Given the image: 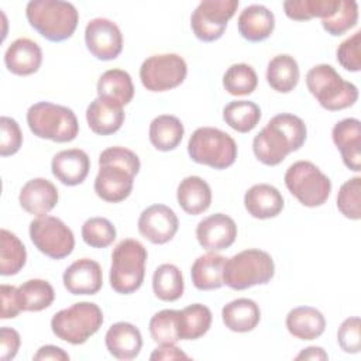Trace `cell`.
Segmentation results:
<instances>
[{
  "instance_id": "6da1fadb",
  "label": "cell",
  "mask_w": 361,
  "mask_h": 361,
  "mask_svg": "<svg viewBox=\"0 0 361 361\" xmlns=\"http://www.w3.org/2000/svg\"><path fill=\"white\" fill-rule=\"evenodd\" d=\"M305 121L290 113L274 116L254 137L255 158L268 166L279 165L290 152L298 151L306 141Z\"/></svg>"
},
{
  "instance_id": "7a4b0ae2",
  "label": "cell",
  "mask_w": 361,
  "mask_h": 361,
  "mask_svg": "<svg viewBox=\"0 0 361 361\" xmlns=\"http://www.w3.org/2000/svg\"><path fill=\"white\" fill-rule=\"evenodd\" d=\"M141 162L135 152L124 147L106 148L99 157V172L94 179L96 195L109 203L127 199L134 186V176Z\"/></svg>"
},
{
  "instance_id": "3957f363",
  "label": "cell",
  "mask_w": 361,
  "mask_h": 361,
  "mask_svg": "<svg viewBox=\"0 0 361 361\" xmlns=\"http://www.w3.org/2000/svg\"><path fill=\"white\" fill-rule=\"evenodd\" d=\"M25 16L30 25L52 42L71 38L79 21L76 7L62 0H31L25 7Z\"/></svg>"
},
{
  "instance_id": "277c9868",
  "label": "cell",
  "mask_w": 361,
  "mask_h": 361,
  "mask_svg": "<svg viewBox=\"0 0 361 361\" xmlns=\"http://www.w3.org/2000/svg\"><path fill=\"white\" fill-rule=\"evenodd\" d=\"M306 85L317 103L329 111L351 107L358 99L357 86L344 80L341 75L327 63L313 66L306 73Z\"/></svg>"
},
{
  "instance_id": "5b68a950",
  "label": "cell",
  "mask_w": 361,
  "mask_h": 361,
  "mask_svg": "<svg viewBox=\"0 0 361 361\" xmlns=\"http://www.w3.org/2000/svg\"><path fill=\"white\" fill-rule=\"evenodd\" d=\"M147 257V250L140 241L133 238L120 241L111 252L109 278L113 290L130 295L140 289L144 282Z\"/></svg>"
},
{
  "instance_id": "8992f818",
  "label": "cell",
  "mask_w": 361,
  "mask_h": 361,
  "mask_svg": "<svg viewBox=\"0 0 361 361\" xmlns=\"http://www.w3.org/2000/svg\"><path fill=\"white\" fill-rule=\"evenodd\" d=\"M275 274L272 257L262 250H244L226 259L223 283L234 290H244L255 285L268 283Z\"/></svg>"
},
{
  "instance_id": "52a82bcc",
  "label": "cell",
  "mask_w": 361,
  "mask_h": 361,
  "mask_svg": "<svg viewBox=\"0 0 361 361\" xmlns=\"http://www.w3.org/2000/svg\"><path fill=\"white\" fill-rule=\"evenodd\" d=\"M27 124L34 135L55 142H69L79 134L75 113L65 106L38 102L27 111Z\"/></svg>"
},
{
  "instance_id": "ba28073f",
  "label": "cell",
  "mask_w": 361,
  "mask_h": 361,
  "mask_svg": "<svg viewBox=\"0 0 361 361\" xmlns=\"http://www.w3.org/2000/svg\"><path fill=\"white\" fill-rule=\"evenodd\" d=\"M103 324L102 309L92 302H79L59 310L51 319L52 333L62 341L78 345L87 341Z\"/></svg>"
},
{
  "instance_id": "9c48e42d",
  "label": "cell",
  "mask_w": 361,
  "mask_h": 361,
  "mask_svg": "<svg viewBox=\"0 0 361 361\" xmlns=\"http://www.w3.org/2000/svg\"><path fill=\"white\" fill-rule=\"evenodd\" d=\"M188 154L196 164L226 169L237 158V144L231 135L219 128L200 127L189 138Z\"/></svg>"
},
{
  "instance_id": "30bf717a",
  "label": "cell",
  "mask_w": 361,
  "mask_h": 361,
  "mask_svg": "<svg viewBox=\"0 0 361 361\" xmlns=\"http://www.w3.org/2000/svg\"><path fill=\"white\" fill-rule=\"evenodd\" d=\"M288 190L306 207H317L326 203L331 192V182L319 166L310 161L292 164L283 176Z\"/></svg>"
},
{
  "instance_id": "8fae6325",
  "label": "cell",
  "mask_w": 361,
  "mask_h": 361,
  "mask_svg": "<svg viewBox=\"0 0 361 361\" xmlns=\"http://www.w3.org/2000/svg\"><path fill=\"white\" fill-rule=\"evenodd\" d=\"M30 238L35 248L52 259L68 257L75 247L72 230L58 217L42 216L30 223Z\"/></svg>"
},
{
  "instance_id": "7c38bea8",
  "label": "cell",
  "mask_w": 361,
  "mask_h": 361,
  "mask_svg": "<svg viewBox=\"0 0 361 361\" xmlns=\"http://www.w3.org/2000/svg\"><path fill=\"white\" fill-rule=\"evenodd\" d=\"M186 73V62L178 54L148 56L140 68L141 83L149 92L171 90L183 83Z\"/></svg>"
},
{
  "instance_id": "4fadbf2b",
  "label": "cell",
  "mask_w": 361,
  "mask_h": 361,
  "mask_svg": "<svg viewBox=\"0 0 361 361\" xmlns=\"http://www.w3.org/2000/svg\"><path fill=\"white\" fill-rule=\"evenodd\" d=\"M237 8V0L200 1L190 17V27L195 37L204 42L219 39L224 34L227 23L235 14Z\"/></svg>"
},
{
  "instance_id": "5bb4252c",
  "label": "cell",
  "mask_w": 361,
  "mask_h": 361,
  "mask_svg": "<svg viewBox=\"0 0 361 361\" xmlns=\"http://www.w3.org/2000/svg\"><path fill=\"white\" fill-rule=\"evenodd\" d=\"M85 42L89 52L99 61L116 59L123 51V35L116 23L107 18H93L85 28Z\"/></svg>"
},
{
  "instance_id": "9a60e30c",
  "label": "cell",
  "mask_w": 361,
  "mask_h": 361,
  "mask_svg": "<svg viewBox=\"0 0 361 361\" xmlns=\"http://www.w3.org/2000/svg\"><path fill=\"white\" fill-rule=\"evenodd\" d=\"M179 227L175 212L165 204H152L144 209L138 219V231L152 244L171 241Z\"/></svg>"
},
{
  "instance_id": "2e32d148",
  "label": "cell",
  "mask_w": 361,
  "mask_h": 361,
  "mask_svg": "<svg viewBox=\"0 0 361 361\" xmlns=\"http://www.w3.org/2000/svg\"><path fill=\"white\" fill-rule=\"evenodd\" d=\"M237 237L234 220L224 213H214L199 221L196 238L202 248L216 252L228 248Z\"/></svg>"
},
{
  "instance_id": "e0dca14e",
  "label": "cell",
  "mask_w": 361,
  "mask_h": 361,
  "mask_svg": "<svg viewBox=\"0 0 361 361\" xmlns=\"http://www.w3.org/2000/svg\"><path fill=\"white\" fill-rule=\"evenodd\" d=\"M63 286L72 295H94L103 286V272L99 262L80 258L63 272Z\"/></svg>"
},
{
  "instance_id": "ac0fdd59",
  "label": "cell",
  "mask_w": 361,
  "mask_h": 361,
  "mask_svg": "<svg viewBox=\"0 0 361 361\" xmlns=\"http://www.w3.org/2000/svg\"><path fill=\"white\" fill-rule=\"evenodd\" d=\"M333 142L341 154L344 165L354 171H361V123L358 118H344L333 127Z\"/></svg>"
},
{
  "instance_id": "d6986e66",
  "label": "cell",
  "mask_w": 361,
  "mask_h": 361,
  "mask_svg": "<svg viewBox=\"0 0 361 361\" xmlns=\"http://www.w3.org/2000/svg\"><path fill=\"white\" fill-rule=\"evenodd\" d=\"M59 195L56 186L44 178L30 179L20 190V206L30 214L47 216L58 203Z\"/></svg>"
},
{
  "instance_id": "ffe728a7",
  "label": "cell",
  "mask_w": 361,
  "mask_h": 361,
  "mask_svg": "<svg viewBox=\"0 0 361 361\" xmlns=\"http://www.w3.org/2000/svg\"><path fill=\"white\" fill-rule=\"evenodd\" d=\"M52 175L66 186L80 185L90 169L89 155L79 148L59 151L54 155L51 162Z\"/></svg>"
},
{
  "instance_id": "44dd1931",
  "label": "cell",
  "mask_w": 361,
  "mask_h": 361,
  "mask_svg": "<svg viewBox=\"0 0 361 361\" xmlns=\"http://www.w3.org/2000/svg\"><path fill=\"white\" fill-rule=\"evenodd\" d=\"M126 114L123 106L114 100L97 96L86 109V120L89 128L99 135H110L117 133Z\"/></svg>"
},
{
  "instance_id": "7402d4cb",
  "label": "cell",
  "mask_w": 361,
  "mask_h": 361,
  "mask_svg": "<svg viewBox=\"0 0 361 361\" xmlns=\"http://www.w3.org/2000/svg\"><path fill=\"white\" fill-rule=\"evenodd\" d=\"M4 63L6 68L14 75H32L42 63V49L30 38H18L7 48L4 54Z\"/></svg>"
},
{
  "instance_id": "603a6c76",
  "label": "cell",
  "mask_w": 361,
  "mask_h": 361,
  "mask_svg": "<svg viewBox=\"0 0 361 361\" xmlns=\"http://www.w3.org/2000/svg\"><path fill=\"white\" fill-rule=\"evenodd\" d=\"M104 343L114 358L128 361L138 357L142 347V337L134 324L118 322L109 327Z\"/></svg>"
},
{
  "instance_id": "cb8c5ba5",
  "label": "cell",
  "mask_w": 361,
  "mask_h": 361,
  "mask_svg": "<svg viewBox=\"0 0 361 361\" xmlns=\"http://www.w3.org/2000/svg\"><path fill=\"white\" fill-rule=\"evenodd\" d=\"M244 206L250 216L265 220L278 216L283 209L281 192L268 183H257L244 195Z\"/></svg>"
},
{
  "instance_id": "d4e9b609",
  "label": "cell",
  "mask_w": 361,
  "mask_h": 361,
  "mask_svg": "<svg viewBox=\"0 0 361 361\" xmlns=\"http://www.w3.org/2000/svg\"><path fill=\"white\" fill-rule=\"evenodd\" d=\"M237 25L243 38L251 42H259L272 34L275 17L265 6L251 4L240 13Z\"/></svg>"
},
{
  "instance_id": "484cf974",
  "label": "cell",
  "mask_w": 361,
  "mask_h": 361,
  "mask_svg": "<svg viewBox=\"0 0 361 361\" xmlns=\"http://www.w3.org/2000/svg\"><path fill=\"white\" fill-rule=\"evenodd\" d=\"M176 199L185 213L197 216L210 207L212 189L200 176H186L178 185Z\"/></svg>"
},
{
  "instance_id": "4316f807",
  "label": "cell",
  "mask_w": 361,
  "mask_h": 361,
  "mask_svg": "<svg viewBox=\"0 0 361 361\" xmlns=\"http://www.w3.org/2000/svg\"><path fill=\"white\" fill-rule=\"evenodd\" d=\"M224 326L235 333H247L257 327L261 319L258 305L252 299L240 298L228 302L221 310Z\"/></svg>"
},
{
  "instance_id": "83f0119b",
  "label": "cell",
  "mask_w": 361,
  "mask_h": 361,
  "mask_svg": "<svg viewBox=\"0 0 361 361\" xmlns=\"http://www.w3.org/2000/svg\"><path fill=\"white\" fill-rule=\"evenodd\" d=\"M288 331L299 340H314L326 329V319L314 307L299 306L292 309L286 316Z\"/></svg>"
},
{
  "instance_id": "f1b7e54d",
  "label": "cell",
  "mask_w": 361,
  "mask_h": 361,
  "mask_svg": "<svg viewBox=\"0 0 361 361\" xmlns=\"http://www.w3.org/2000/svg\"><path fill=\"white\" fill-rule=\"evenodd\" d=\"M226 259V257L212 251L197 257L190 269L193 285L199 290H213L221 288L224 285L223 269Z\"/></svg>"
},
{
  "instance_id": "f546056e",
  "label": "cell",
  "mask_w": 361,
  "mask_h": 361,
  "mask_svg": "<svg viewBox=\"0 0 361 361\" xmlns=\"http://www.w3.org/2000/svg\"><path fill=\"white\" fill-rule=\"evenodd\" d=\"M267 82L275 92H292L299 82V66L296 59L288 54L274 56L267 66Z\"/></svg>"
},
{
  "instance_id": "4dcf8cb0",
  "label": "cell",
  "mask_w": 361,
  "mask_h": 361,
  "mask_svg": "<svg viewBox=\"0 0 361 361\" xmlns=\"http://www.w3.org/2000/svg\"><path fill=\"white\" fill-rule=\"evenodd\" d=\"M182 121L171 114H162L155 117L149 124V141L158 151L175 149L183 138Z\"/></svg>"
},
{
  "instance_id": "1f68e13d",
  "label": "cell",
  "mask_w": 361,
  "mask_h": 361,
  "mask_svg": "<svg viewBox=\"0 0 361 361\" xmlns=\"http://www.w3.org/2000/svg\"><path fill=\"white\" fill-rule=\"evenodd\" d=\"M97 94L126 106L134 97L133 79L123 69H109L97 80Z\"/></svg>"
},
{
  "instance_id": "d6a6232c",
  "label": "cell",
  "mask_w": 361,
  "mask_h": 361,
  "mask_svg": "<svg viewBox=\"0 0 361 361\" xmlns=\"http://www.w3.org/2000/svg\"><path fill=\"white\" fill-rule=\"evenodd\" d=\"M212 312L202 303H193L179 310V340H196L204 336L212 326Z\"/></svg>"
},
{
  "instance_id": "836d02e7",
  "label": "cell",
  "mask_w": 361,
  "mask_h": 361,
  "mask_svg": "<svg viewBox=\"0 0 361 361\" xmlns=\"http://www.w3.org/2000/svg\"><path fill=\"white\" fill-rule=\"evenodd\" d=\"M23 312H39L49 307L55 299V290L48 281L28 279L17 288Z\"/></svg>"
},
{
  "instance_id": "e575fe53",
  "label": "cell",
  "mask_w": 361,
  "mask_h": 361,
  "mask_svg": "<svg viewBox=\"0 0 361 361\" xmlns=\"http://www.w3.org/2000/svg\"><path fill=\"white\" fill-rule=\"evenodd\" d=\"M183 275L173 264L159 265L152 276L154 295L164 302H175L183 295Z\"/></svg>"
},
{
  "instance_id": "d590c367",
  "label": "cell",
  "mask_w": 361,
  "mask_h": 361,
  "mask_svg": "<svg viewBox=\"0 0 361 361\" xmlns=\"http://www.w3.org/2000/svg\"><path fill=\"white\" fill-rule=\"evenodd\" d=\"M223 120L238 133H248L261 120V109L250 100H234L223 109Z\"/></svg>"
},
{
  "instance_id": "8d00e7d4",
  "label": "cell",
  "mask_w": 361,
  "mask_h": 361,
  "mask_svg": "<svg viewBox=\"0 0 361 361\" xmlns=\"http://www.w3.org/2000/svg\"><path fill=\"white\" fill-rule=\"evenodd\" d=\"M0 274L10 276L18 274L27 261V251L24 244L11 231L1 228L0 231Z\"/></svg>"
},
{
  "instance_id": "74e56055",
  "label": "cell",
  "mask_w": 361,
  "mask_h": 361,
  "mask_svg": "<svg viewBox=\"0 0 361 361\" xmlns=\"http://www.w3.org/2000/svg\"><path fill=\"white\" fill-rule=\"evenodd\" d=\"M340 0H288L283 3L285 14L290 20L306 21L314 17L326 20L333 16Z\"/></svg>"
},
{
  "instance_id": "f35d334b",
  "label": "cell",
  "mask_w": 361,
  "mask_h": 361,
  "mask_svg": "<svg viewBox=\"0 0 361 361\" xmlns=\"http://www.w3.org/2000/svg\"><path fill=\"white\" fill-rule=\"evenodd\" d=\"M257 72L247 63H234L223 75V86L233 96L251 94L257 89Z\"/></svg>"
},
{
  "instance_id": "ab89813d",
  "label": "cell",
  "mask_w": 361,
  "mask_h": 361,
  "mask_svg": "<svg viewBox=\"0 0 361 361\" xmlns=\"http://www.w3.org/2000/svg\"><path fill=\"white\" fill-rule=\"evenodd\" d=\"M179 310L164 309L149 320V334L158 344H175L179 340Z\"/></svg>"
},
{
  "instance_id": "60d3db41",
  "label": "cell",
  "mask_w": 361,
  "mask_h": 361,
  "mask_svg": "<svg viewBox=\"0 0 361 361\" xmlns=\"http://www.w3.org/2000/svg\"><path fill=\"white\" fill-rule=\"evenodd\" d=\"M358 21V4L354 0H340L331 17L322 20L323 28L333 37L343 35Z\"/></svg>"
},
{
  "instance_id": "b9f144b4",
  "label": "cell",
  "mask_w": 361,
  "mask_h": 361,
  "mask_svg": "<svg viewBox=\"0 0 361 361\" xmlns=\"http://www.w3.org/2000/svg\"><path fill=\"white\" fill-rule=\"evenodd\" d=\"M83 241L93 248H106L116 240V227L104 217H90L82 226Z\"/></svg>"
},
{
  "instance_id": "7bdbcfd3",
  "label": "cell",
  "mask_w": 361,
  "mask_h": 361,
  "mask_svg": "<svg viewBox=\"0 0 361 361\" xmlns=\"http://www.w3.org/2000/svg\"><path fill=\"white\" fill-rule=\"evenodd\" d=\"M337 209L350 220L361 219V178L354 176L344 182L337 195Z\"/></svg>"
},
{
  "instance_id": "ee69618b",
  "label": "cell",
  "mask_w": 361,
  "mask_h": 361,
  "mask_svg": "<svg viewBox=\"0 0 361 361\" xmlns=\"http://www.w3.org/2000/svg\"><path fill=\"white\" fill-rule=\"evenodd\" d=\"M361 31H355L351 37L344 39L337 48V61L338 63L350 71L358 72L361 69Z\"/></svg>"
},
{
  "instance_id": "f6af8a7d",
  "label": "cell",
  "mask_w": 361,
  "mask_h": 361,
  "mask_svg": "<svg viewBox=\"0 0 361 361\" xmlns=\"http://www.w3.org/2000/svg\"><path fill=\"white\" fill-rule=\"evenodd\" d=\"M361 322L360 317L345 319L337 331V343L344 353L357 354L361 348Z\"/></svg>"
},
{
  "instance_id": "bcb514c9",
  "label": "cell",
  "mask_w": 361,
  "mask_h": 361,
  "mask_svg": "<svg viewBox=\"0 0 361 361\" xmlns=\"http://www.w3.org/2000/svg\"><path fill=\"white\" fill-rule=\"evenodd\" d=\"M0 155L8 157L16 154L23 144V133L20 130L18 123L11 117L3 116L0 118Z\"/></svg>"
},
{
  "instance_id": "7dc6e473",
  "label": "cell",
  "mask_w": 361,
  "mask_h": 361,
  "mask_svg": "<svg viewBox=\"0 0 361 361\" xmlns=\"http://www.w3.org/2000/svg\"><path fill=\"white\" fill-rule=\"evenodd\" d=\"M0 296H1V319H14L18 316L21 310L17 288L13 285H1L0 288Z\"/></svg>"
},
{
  "instance_id": "c3c4849f",
  "label": "cell",
  "mask_w": 361,
  "mask_h": 361,
  "mask_svg": "<svg viewBox=\"0 0 361 361\" xmlns=\"http://www.w3.org/2000/svg\"><path fill=\"white\" fill-rule=\"evenodd\" d=\"M21 340L17 330L11 327L0 329V358L3 361L13 360L20 348Z\"/></svg>"
},
{
  "instance_id": "681fc988",
  "label": "cell",
  "mask_w": 361,
  "mask_h": 361,
  "mask_svg": "<svg viewBox=\"0 0 361 361\" xmlns=\"http://www.w3.org/2000/svg\"><path fill=\"white\" fill-rule=\"evenodd\" d=\"M149 358L151 360H189V355H186L175 344H159V347H157L152 351Z\"/></svg>"
},
{
  "instance_id": "f907efd6",
  "label": "cell",
  "mask_w": 361,
  "mask_h": 361,
  "mask_svg": "<svg viewBox=\"0 0 361 361\" xmlns=\"http://www.w3.org/2000/svg\"><path fill=\"white\" fill-rule=\"evenodd\" d=\"M35 361L39 360H54V361H68L69 360V354L66 351H63L62 348L56 347V345H42L32 357Z\"/></svg>"
},
{
  "instance_id": "816d5d0a",
  "label": "cell",
  "mask_w": 361,
  "mask_h": 361,
  "mask_svg": "<svg viewBox=\"0 0 361 361\" xmlns=\"http://www.w3.org/2000/svg\"><path fill=\"white\" fill-rule=\"evenodd\" d=\"M295 358L296 360H327L329 355L322 347L313 345V347L303 348Z\"/></svg>"
}]
</instances>
